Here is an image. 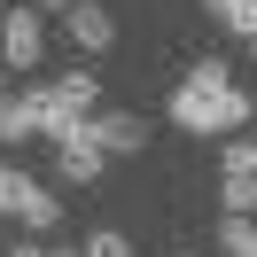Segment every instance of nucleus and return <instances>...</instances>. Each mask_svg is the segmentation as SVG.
<instances>
[{"label": "nucleus", "instance_id": "nucleus-10", "mask_svg": "<svg viewBox=\"0 0 257 257\" xmlns=\"http://www.w3.org/2000/svg\"><path fill=\"white\" fill-rule=\"evenodd\" d=\"M78 257H133V234H117V226H101V234H86Z\"/></svg>", "mask_w": 257, "mask_h": 257}, {"label": "nucleus", "instance_id": "nucleus-12", "mask_svg": "<svg viewBox=\"0 0 257 257\" xmlns=\"http://www.w3.org/2000/svg\"><path fill=\"white\" fill-rule=\"evenodd\" d=\"M32 8H55V16H70V8H78V0H32Z\"/></svg>", "mask_w": 257, "mask_h": 257}, {"label": "nucleus", "instance_id": "nucleus-8", "mask_svg": "<svg viewBox=\"0 0 257 257\" xmlns=\"http://www.w3.org/2000/svg\"><path fill=\"white\" fill-rule=\"evenodd\" d=\"M218 210L226 218H257V179L249 172H218Z\"/></svg>", "mask_w": 257, "mask_h": 257}, {"label": "nucleus", "instance_id": "nucleus-15", "mask_svg": "<svg viewBox=\"0 0 257 257\" xmlns=\"http://www.w3.org/2000/svg\"><path fill=\"white\" fill-rule=\"evenodd\" d=\"M203 8H210V16H226V8H234V0H203Z\"/></svg>", "mask_w": 257, "mask_h": 257}, {"label": "nucleus", "instance_id": "nucleus-17", "mask_svg": "<svg viewBox=\"0 0 257 257\" xmlns=\"http://www.w3.org/2000/svg\"><path fill=\"white\" fill-rule=\"evenodd\" d=\"M249 55H257V32H249Z\"/></svg>", "mask_w": 257, "mask_h": 257}, {"label": "nucleus", "instance_id": "nucleus-3", "mask_svg": "<svg viewBox=\"0 0 257 257\" xmlns=\"http://www.w3.org/2000/svg\"><path fill=\"white\" fill-rule=\"evenodd\" d=\"M39 55H47L39 8H0V70H39Z\"/></svg>", "mask_w": 257, "mask_h": 257}, {"label": "nucleus", "instance_id": "nucleus-4", "mask_svg": "<svg viewBox=\"0 0 257 257\" xmlns=\"http://www.w3.org/2000/svg\"><path fill=\"white\" fill-rule=\"evenodd\" d=\"M47 101H55V133H70V125H86L101 109V86H94V70H55Z\"/></svg>", "mask_w": 257, "mask_h": 257}, {"label": "nucleus", "instance_id": "nucleus-6", "mask_svg": "<svg viewBox=\"0 0 257 257\" xmlns=\"http://www.w3.org/2000/svg\"><path fill=\"white\" fill-rule=\"evenodd\" d=\"M63 39H70L78 55H109V47H117V16L101 8V0H78V8L63 16Z\"/></svg>", "mask_w": 257, "mask_h": 257}, {"label": "nucleus", "instance_id": "nucleus-16", "mask_svg": "<svg viewBox=\"0 0 257 257\" xmlns=\"http://www.w3.org/2000/svg\"><path fill=\"white\" fill-rule=\"evenodd\" d=\"M47 257H78V249H47Z\"/></svg>", "mask_w": 257, "mask_h": 257}, {"label": "nucleus", "instance_id": "nucleus-14", "mask_svg": "<svg viewBox=\"0 0 257 257\" xmlns=\"http://www.w3.org/2000/svg\"><path fill=\"white\" fill-rule=\"evenodd\" d=\"M8 101H16V94H8V70H0V117H8Z\"/></svg>", "mask_w": 257, "mask_h": 257}, {"label": "nucleus", "instance_id": "nucleus-13", "mask_svg": "<svg viewBox=\"0 0 257 257\" xmlns=\"http://www.w3.org/2000/svg\"><path fill=\"white\" fill-rule=\"evenodd\" d=\"M8 257H47V249H39V241H16V249H8Z\"/></svg>", "mask_w": 257, "mask_h": 257}, {"label": "nucleus", "instance_id": "nucleus-7", "mask_svg": "<svg viewBox=\"0 0 257 257\" xmlns=\"http://www.w3.org/2000/svg\"><path fill=\"white\" fill-rule=\"evenodd\" d=\"M86 133L101 141V156H141V148H148V125H141L133 109H94Z\"/></svg>", "mask_w": 257, "mask_h": 257}, {"label": "nucleus", "instance_id": "nucleus-18", "mask_svg": "<svg viewBox=\"0 0 257 257\" xmlns=\"http://www.w3.org/2000/svg\"><path fill=\"white\" fill-rule=\"evenodd\" d=\"M172 257H195V249H172Z\"/></svg>", "mask_w": 257, "mask_h": 257}, {"label": "nucleus", "instance_id": "nucleus-11", "mask_svg": "<svg viewBox=\"0 0 257 257\" xmlns=\"http://www.w3.org/2000/svg\"><path fill=\"white\" fill-rule=\"evenodd\" d=\"M195 86H234V63H218V55H195V70H187Z\"/></svg>", "mask_w": 257, "mask_h": 257}, {"label": "nucleus", "instance_id": "nucleus-1", "mask_svg": "<svg viewBox=\"0 0 257 257\" xmlns=\"http://www.w3.org/2000/svg\"><path fill=\"white\" fill-rule=\"evenodd\" d=\"M172 125L179 133H241V125H257V101L241 94V86H195V78H179Z\"/></svg>", "mask_w": 257, "mask_h": 257}, {"label": "nucleus", "instance_id": "nucleus-5", "mask_svg": "<svg viewBox=\"0 0 257 257\" xmlns=\"http://www.w3.org/2000/svg\"><path fill=\"white\" fill-rule=\"evenodd\" d=\"M101 164H109V156H101V141H94L86 125L55 133V172H63L70 187H94V179H101Z\"/></svg>", "mask_w": 257, "mask_h": 257}, {"label": "nucleus", "instance_id": "nucleus-2", "mask_svg": "<svg viewBox=\"0 0 257 257\" xmlns=\"http://www.w3.org/2000/svg\"><path fill=\"white\" fill-rule=\"evenodd\" d=\"M0 210H8L16 226H32V234H47V226L63 218V203H55L32 172H16V164H0Z\"/></svg>", "mask_w": 257, "mask_h": 257}, {"label": "nucleus", "instance_id": "nucleus-9", "mask_svg": "<svg viewBox=\"0 0 257 257\" xmlns=\"http://www.w3.org/2000/svg\"><path fill=\"white\" fill-rule=\"evenodd\" d=\"M218 257H257V218H218Z\"/></svg>", "mask_w": 257, "mask_h": 257}]
</instances>
